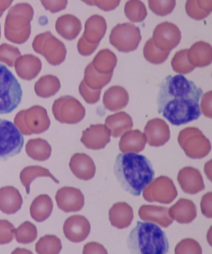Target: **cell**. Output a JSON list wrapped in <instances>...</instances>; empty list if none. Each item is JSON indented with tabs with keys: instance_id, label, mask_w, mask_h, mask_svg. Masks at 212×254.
I'll use <instances>...</instances> for the list:
<instances>
[{
	"instance_id": "54",
	"label": "cell",
	"mask_w": 212,
	"mask_h": 254,
	"mask_svg": "<svg viewBox=\"0 0 212 254\" xmlns=\"http://www.w3.org/2000/svg\"><path fill=\"white\" fill-rule=\"evenodd\" d=\"M0 38H1V26H0Z\"/></svg>"
},
{
	"instance_id": "50",
	"label": "cell",
	"mask_w": 212,
	"mask_h": 254,
	"mask_svg": "<svg viewBox=\"0 0 212 254\" xmlns=\"http://www.w3.org/2000/svg\"><path fill=\"white\" fill-rule=\"evenodd\" d=\"M212 192L205 194L202 197L201 203L202 213L208 218H212Z\"/></svg>"
},
{
	"instance_id": "47",
	"label": "cell",
	"mask_w": 212,
	"mask_h": 254,
	"mask_svg": "<svg viewBox=\"0 0 212 254\" xmlns=\"http://www.w3.org/2000/svg\"><path fill=\"white\" fill-rule=\"evenodd\" d=\"M102 90H93L88 88L82 80L79 85L80 94L88 104H95L100 100Z\"/></svg>"
},
{
	"instance_id": "49",
	"label": "cell",
	"mask_w": 212,
	"mask_h": 254,
	"mask_svg": "<svg viewBox=\"0 0 212 254\" xmlns=\"http://www.w3.org/2000/svg\"><path fill=\"white\" fill-rule=\"evenodd\" d=\"M68 3V1H41L46 10L51 11L52 13L63 10L66 8Z\"/></svg>"
},
{
	"instance_id": "34",
	"label": "cell",
	"mask_w": 212,
	"mask_h": 254,
	"mask_svg": "<svg viewBox=\"0 0 212 254\" xmlns=\"http://www.w3.org/2000/svg\"><path fill=\"white\" fill-rule=\"evenodd\" d=\"M61 85L60 80L56 76L47 75L42 76L34 85V91L38 97L48 98L55 95Z\"/></svg>"
},
{
	"instance_id": "27",
	"label": "cell",
	"mask_w": 212,
	"mask_h": 254,
	"mask_svg": "<svg viewBox=\"0 0 212 254\" xmlns=\"http://www.w3.org/2000/svg\"><path fill=\"white\" fill-rule=\"evenodd\" d=\"M169 214L177 223L189 224L196 218V206L189 199L181 198L169 209Z\"/></svg>"
},
{
	"instance_id": "4",
	"label": "cell",
	"mask_w": 212,
	"mask_h": 254,
	"mask_svg": "<svg viewBox=\"0 0 212 254\" xmlns=\"http://www.w3.org/2000/svg\"><path fill=\"white\" fill-rule=\"evenodd\" d=\"M34 9L28 3H18L9 9L4 23V36L11 43H25L31 35Z\"/></svg>"
},
{
	"instance_id": "48",
	"label": "cell",
	"mask_w": 212,
	"mask_h": 254,
	"mask_svg": "<svg viewBox=\"0 0 212 254\" xmlns=\"http://www.w3.org/2000/svg\"><path fill=\"white\" fill-rule=\"evenodd\" d=\"M89 5H95L105 11H112L119 6L120 1H83Z\"/></svg>"
},
{
	"instance_id": "30",
	"label": "cell",
	"mask_w": 212,
	"mask_h": 254,
	"mask_svg": "<svg viewBox=\"0 0 212 254\" xmlns=\"http://www.w3.org/2000/svg\"><path fill=\"white\" fill-rule=\"evenodd\" d=\"M146 138L140 130H130L122 135L119 142L121 152L139 153L144 149Z\"/></svg>"
},
{
	"instance_id": "41",
	"label": "cell",
	"mask_w": 212,
	"mask_h": 254,
	"mask_svg": "<svg viewBox=\"0 0 212 254\" xmlns=\"http://www.w3.org/2000/svg\"><path fill=\"white\" fill-rule=\"evenodd\" d=\"M170 53L162 51L154 46L152 38L145 44L143 55L145 59L149 63L159 65L164 63L168 58Z\"/></svg>"
},
{
	"instance_id": "28",
	"label": "cell",
	"mask_w": 212,
	"mask_h": 254,
	"mask_svg": "<svg viewBox=\"0 0 212 254\" xmlns=\"http://www.w3.org/2000/svg\"><path fill=\"white\" fill-rule=\"evenodd\" d=\"M55 27L57 33L68 41H72L77 38L82 28L79 19L72 14L59 17Z\"/></svg>"
},
{
	"instance_id": "12",
	"label": "cell",
	"mask_w": 212,
	"mask_h": 254,
	"mask_svg": "<svg viewBox=\"0 0 212 254\" xmlns=\"http://www.w3.org/2000/svg\"><path fill=\"white\" fill-rule=\"evenodd\" d=\"M142 191L144 199L150 203L157 202L169 204L178 195L173 181L165 176L152 180Z\"/></svg>"
},
{
	"instance_id": "11",
	"label": "cell",
	"mask_w": 212,
	"mask_h": 254,
	"mask_svg": "<svg viewBox=\"0 0 212 254\" xmlns=\"http://www.w3.org/2000/svg\"><path fill=\"white\" fill-rule=\"evenodd\" d=\"M53 113L58 122L75 125L83 120L86 112L79 101L71 96L67 95L54 101Z\"/></svg>"
},
{
	"instance_id": "16",
	"label": "cell",
	"mask_w": 212,
	"mask_h": 254,
	"mask_svg": "<svg viewBox=\"0 0 212 254\" xmlns=\"http://www.w3.org/2000/svg\"><path fill=\"white\" fill-rule=\"evenodd\" d=\"M144 132L146 143L152 147L162 146L169 141L171 137L169 125L160 118L149 120L144 127Z\"/></svg>"
},
{
	"instance_id": "8",
	"label": "cell",
	"mask_w": 212,
	"mask_h": 254,
	"mask_svg": "<svg viewBox=\"0 0 212 254\" xmlns=\"http://www.w3.org/2000/svg\"><path fill=\"white\" fill-rule=\"evenodd\" d=\"M34 51L45 58L51 65L58 66L64 63L67 55L66 46L51 32L38 34L32 44Z\"/></svg>"
},
{
	"instance_id": "46",
	"label": "cell",
	"mask_w": 212,
	"mask_h": 254,
	"mask_svg": "<svg viewBox=\"0 0 212 254\" xmlns=\"http://www.w3.org/2000/svg\"><path fill=\"white\" fill-rule=\"evenodd\" d=\"M14 226L7 220H0V244L4 245L13 241L14 237Z\"/></svg>"
},
{
	"instance_id": "37",
	"label": "cell",
	"mask_w": 212,
	"mask_h": 254,
	"mask_svg": "<svg viewBox=\"0 0 212 254\" xmlns=\"http://www.w3.org/2000/svg\"><path fill=\"white\" fill-rule=\"evenodd\" d=\"M186 10L187 15L196 20L206 18L212 11V1H194L186 2Z\"/></svg>"
},
{
	"instance_id": "15",
	"label": "cell",
	"mask_w": 212,
	"mask_h": 254,
	"mask_svg": "<svg viewBox=\"0 0 212 254\" xmlns=\"http://www.w3.org/2000/svg\"><path fill=\"white\" fill-rule=\"evenodd\" d=\"M91 230L90 222L85 216L74 215L69 218L64 223V235L72 243H79L85 241Z\"/></svg>"
},
{
	"instance_id": "44",
	"label": "cell",
	"mask_w": 212,
	"mask_h": 254,
	"mask_svg": "<svg viewBox=\"0 0 212 254\" xmlns=\"http://www.w3.org/2000/svg\"><path fill=\"white\" fill-rule=\"evenodd\" d=\"M148 3L150 9L155 14L159 16H165L171 14L176 5V1L174 0H149Z\"/></svg>"
},
{
	"instance_id": "24",
	"label": "cell",
	"mask_w": 212,
	"mask_h": 254,
	"mask_svg": "<svg viewBox=\"0 0 212 254\" xmlns=\"http://www.w3.org/2000/svg\"><path fill=\"white\" fill-rule=\"evenodd\" d=\"M134 213L132 206L125 202L113 204L109 211L111 224L118 229L127 228L132 224Z\"/></svg>"
},
{
	"instance_id": "5",
	"label": "cell",
	"mask_w": 212,
	"mask_h": 254,
	"mask_svg": "<svg viewBox=\"0 0 212 254\" xmlns=\"http://www.w3.org/2000/svg\"><path fill=\"white\" fill-rule=\"evenodd\" d=\"M23 90L13 73L0 64V115L9 114L20 104Z\"/></svg>"
},
{
	"instance_id": "38",
	"label": "cell",
	"mask_w": 212,
	"mask_h": 254,
	"mask_svg": "<svg viewBox=\"0 0 212 254\" xmlns=\"http://www.w3.org/2000/svg\"><path fill=\"white\" fill-rule=\"evenodd\" d=\"M63 248L61 239L54 235L43 237L36 244V252L39 254H58Z\"/></svg>"
},
{
	"instance_id": "52",
	"label": "cell",
	"mask_w": 212,
	"mask_h": 254,
	"mask_svg": "<svg viewBox=\"0 0 212 254\" xmlns=\"http://www.w3.org/2000/svg\"><path fill=\"white\" fill-rule=\"evenodd\" d=\"M83 254H107V251L101 244L90 243L84 246Z\"/></svg>"
},
{
	"instance_id": "3",
	"label": "cell",
	"mask_w": 212,
	"mask_h": 254,
	"mask_svg": "<svg viewBox=\"0 0 212 254\" xmlns=\"http://www.w3.org/2000/svg\"><path fill=\"white\" fill-rule=\"evenodd\" d=\"M131 253L139 254H165L168 253L169 244L161 228L148 222H137L127 238Z\"/></svg>"
},
{
	"instance_id": "10",
	"label": "cell",
	"mask_w": 212,
	"mask_h": 254,
	"mask_svg": "<svg viewBox=\"0 0 212 254\" xmlns=\"http://www.w3.org/2000/svg\"><path fill=\"white\" fill-rule=\"evenodd\" d=\"M142 37L139 28L132 23L118 24L110 35V43L118 51L128 53L137 49Z\"/></svg>"
},
{
	"instance_id": "19",
	"label": "cell",
	"mask_w": 212,
	"mask_h": 254,
	"mask_svg": "<svg viewBox=\"0 0 212 254\" xmlns=\"http://www.w3.org/2000/svg\"><path fill=\"white\" fill-rule=\"evenodd\" d=\"M177 181L182 190L187 194H196L205 189L203 177L196 168L186 167L182 169Z\"/></svg>"
},
{
	"instance_id": "33",
	"label": "cell",
	"mask_w": 212,
	"mask_h": 254,
	"mask_svg": "<svg viewBox=\"0 0 212 254\" xmlns=\"http://www.w3.org/2000/svg\"><path fill=\"white\" fill-rule=\"evenodd\" d=\"M52 148L47 140L37 138L29 140L26 145L27 155L32 159L43 162L51 157Z\"/></svg>"
},
{
	"instance_id": "35",
	"label": "cell",
	"mask_w": 212,
	"mask_h": 254,
	"mask_svg": "<svg viewBox=\"0 0 212 254\" xmlns=\"http://www.w3.org/2000/svg\"><path fill=\"white\" fill-rule=\"evenodd\" d=\"M49 177L56 184H59L58 180L56 179L50 171L45 168L40 166H29L24 168L20 174V181L26 189L27 194L30 193L31 184L38 177Z\"/></svg>"
},
{
	"instance_id": "29",
	"label": "cell",
	"mask_w": 212,
	"mask_h": 254,
	"mask_svg": "<svg viewBox=\"0 0 212 254\" xmlns=\"http://www.w3.org/2000/svg\"><path fill=\"white\" fill-rule=\"evenodd\" d=\"M105 126L110 130L111 135L117 138L132 129L133 122L127 113L120 112L108 116L105 120Z\"/></svg>"
},
{
	"instance_id": "21",
	"label": "cell",
	"mask_w": 212,
	"mask_h": 254,
	"mask_svg": "<svg viewBox=\"0 0 212 254\" xmlns=\"http://www.w3.org/2000/svg\"><path fill=\"white\" fill-rule=\"evenodd\" d=\"M17 75L23 80L30 81L40 73L42 63L38 57L32 54L20 56L14 64Z\"/></svg>"
},
{
	"instance_id": "22",
	"label": "cell",
	"mask_w": 212,
	"mask_h": 254,
	"mask_svg": "<svg viewBox=\"0 0 212 254\" xmlns=\"http://www.w3.org/2000/svg\"><path fill=\"white\" fill-rule=\"evenodd\" d=\"M139 216L141 220L152 222L166 228L173 223V219L170 216L169 208L154 205H143L140 207Z\"/></svg>"
},
{
	"instance_id": "6",
	"label": "cell",
	"mask_w": 212,
	"mask_h": 254,
	"mask_svg": "<svg viewBox=\"0 0 212 254\" xmlns=\"http://www.w3.org/2000/svg\"><path fill=\"white\" fill-rule=\"evenodd\" d=\"M14 123L21 134L26 135L41 134L48 130L51 125L47 110L38 105L18 113Z\"/></svg>"
},
{
	"instance_id": "42",
	"label": "cell",
	"mask_w": 212,
	"mask_h": 254,
	"mask_svg": "<svg viewBox=\"0 0 212 254\" xmlns=\"http://www.w3.org/2000/svg\"><path fill=\"white\" fill-rule=\"evenodd\" d=\"M187 53H188V49L179 51L172 58L171 66L176 72L188 74L194 70V66L189 63Z\"/></svg>"
},
{
	"instance_id": "32",
	"label": "cell",
	"mask_w": 212,
	"mask_h": 254,
	"mask_svg": "<svg viewBox=\"0 0 212 254\" xmlns=\"http://www.w3.org/2000/svg\"><path fill=\"white\" fill-rule=\"evenodd\" d=\"M117 61V56L110 49H105L98 52L91 63L97 72L108 75L113 73Z\"/></svg>"
},
{
	"instance_id": "23",
	"label": "cell",
	"mask_w": 212,
	"mask_h": 254,
	"mask_svg": "<svg viewBox=\"0 0 212 254\" xmlns=\"http://www.w3.org/2000/svg\"><path fill=\"white\" fill-rule=\"evenodd\" d=\"M23 200L18 189L7 186L0 189V211L13 214L21 209Z\"/></svg>"
},
{
	"instance_id": "51",
	"label": "cell",
	"mask_w": 212,
	"mask_h": 254,
	"mask_svg": "<svg viewBox=\"0 0 212 254\" xmlns=\"http://www.w3.org/2000/svg\"><path fill=\"white\" fill-rule=\"evenodd\" d=\"M212 91H210V92L204 95L201 102L202 113H203V114L206 116V117L209 118H212Z\"/></svg>"
},
{
	"instance_id": "7",
	"label": "cell",
	"mask_w": 212,
	"mask_h": 254,
	"mask_svg": "<svg viewBox=\"0 0 212 254\" xmlns=\"http://www.w3.org/2000/svg\"><path fill=\"white\" fill-rule=\"evenodd\" d=\"M177 140L185 154L191 159H202L211 151V142L198 128L187 127L182 130Z\"/></svg>"
},
{
	"instance_id": "9",
	"label": "cell",
	"mask_w": 212,
	"mask_h": 254,
	"mask_svg": "<svg viewBox=\"0 0 212 254\" xmlns=\"http://www.w3.org/2000/svg\"><path fill=\"white\" fill-rule=\"evenodd\" d=\"M23 135L13 123L0 119V160H6L21 152Z\"/></svg>"
},
{
	"instance_id": "39",
	"label": "cell",
	"mask_w": 212,
	"mask_h": 254,
	"mask_svg": "<svg viewBox=\"0 0 212 254\" xmlns=\"http://www.w3.org/2000/svg\"><path fill=\"white\" fill-rule=\"evenodd\" d=\"M125 13L127 18L133 23H141L147 15L146 6L142 1L137 0L127 2L125 6Z\"/></svg>"
},
{
	"instance_id": "26",
	"label": "cell",
	"mask_w": 212,
	"mask_h": 254,
	"mask_svg": "<svg viewBox=\"0 0 212 254\" xmlns=\"http://www.w3.org/2000/svg\"><path fill=\"white\" fill-rule=\"evenodd\" d=\"M189 63L196 67H205L212 62V48L211 44L204 41L197 42L188 49Z\"/></svg>"
},
{
	"instance_id": "13",
	"label": "cell",
	"mask_w": 212,
	"mask_h": 254,
	"mask_svg": "<svg viewBox=\"0 0 212 254\" xmlns=\"http://www.w3.org/2000/svg\"><path fill=\"white\" fill-rule=\"evenodd\" d=\"M181 32L174 23L164 22L156 27L152 40L154 46L160 50L171 53L181 41Z\"/></svg>"
},
{
	"instance_id": "14",
	"label": "cell",
	"mask_w": 212,
	"mask_h": 254,
	"mask_svg": "<svg viewBox=\"0 0 212 254\" xmlns=\"http://www.w3.org/2000/svg\"><path fill=\"white\" fill-rule=\"evenodd\" d=\"M56 200L59 208L66 213L79 211L85 204L82 192L73 187H65L59 189Z\"/></svg>"
},
{
	"instance_id": "43",
	"label": "cell",
	"mask_w": 212,
	"mask_h": 254,
	"mask_svg": "<svg viewBox=\"0 0 212 254\" xmlns=\"http://www.w3.org/2000/svg\"><path fill=\"white\" fill-rule=\"evenodd\" d=\"M21 56L18 48L4 43L0 46V62L13 67L15 62Z\"/></svg>"
},
{
	"instance_id": "53",
	"label": "cell",
	"mask_w": 212,
	"mask_h": 254,
	"mask_svg": "<svg viewBox=\"0 0 212 254\" xmlns=\"http://www.w3.org/2000/svg\"><path fill=\"white\" fill-rule=\"evenodd\" d=\"M13 1H0V18L3 15L4 11L8 8Z\"/></svg>"
},
{
	"instance_id": "1",
	"label": "cell",
	"mask_w": 212,
	"mask_h": 254,
	"mask_svg": "<svg viewBox=\"0 0 212 254\" xmlns=\"http://www.w3.org/2000/svg\"><path fill=\"white\" fill-rule=\"evenodd\" d=\"M203 90L184 76L168 75L159 85L157 110L172 125L187 124L199 119V101Z\"/></svg>"
},
{
	"instance_id": "31",
	"label": "cell",
	"mask_w": 212,
	"mask_h": 254,
	"mask_svg": "<svg viewBox=\"0 0 212 254\" xmlns=\"http://www.w3.org/2000/svg\"><path fill=\"white\" fill-rule=\"evenodd\" d=\"M53 202L48 194H41L34 199L30 207V214L34 221L41 223L51 215Z\"/></svg>"
},
{
	"instance_id": "40",
	"label": "cell",
	"mask_w": 212,
	"mask_h": 254,
	"mask_svg": "<svg viewBox=\"0 0 212 254\" xmlns=\"http://www.w3.org/2000/svg\"><path fill=\"white\" fill-rule=\"evenodd\" d=\"M14 233L16 241L23 244L33 243L38 236L36 226L29 221L24 222L18 228L14 229Z\"/></svg>"
},
{
	"instance_id": "36",
	"label": "cell",
	"mask_w": 212,
	"mask_h": 254,
	"mask_svg": "<svg viewBox=\"0 0 212 254\" xmlns=\"http://www.w3.org/2000/svg\"><path fill=\"white\" fill-rule=\"evenodd\" d=\"M113 76V73L103 75L98 73L93 68L92 63H90L85 68L84 72V81L86 85L93 90H102L110 83Z\"/></svg>"
},
{
	"instance_id": "17",
	"label": "cell",
	"mask_w": 212,
	"mask_h": 254,
	"mask_svg": "<svg viewBox=\"0 0 212 254\" xmlns=\"http://www.w3.org/2000/svg\"><path fill=\"white\" fill-rule=\"evenodd\" d=\"M110 131L102 124L92 125L83 130L80 141L87 149L100 150L104 149L110 142Z\"/></svg>"
},
{
	"instance_id": "2",
	"label": "cell",
	"mask_w": 212,
	"mask_h": 254,
	"mask_svg": "<svg viewBox=\"0 0 212 254\" xmlns=\"http://www.w3.org/2000/svg\"><path fill=\"white\" fill-rule=\"evenodd\" d=\"M113 171L122 188L135 196L141 194L155 175L150 160L144 155L136 153L118 154Z\"/></svg>"
},
{
	"instance_id": "18",
	"label": "cell",
	"mask_w": 212,
	"mask_h": 254,
	"mask_svg": "<svg viewBox=\"0 0 212 254\" xmlns=\"http://www.w3.org/2000/svg\"><path fill=\"white\" fill-rule=\"evenodd\" d=\"M107 22L103 16L95 14L90 17L85 24L84 33L80 39L90 45L98 48L107 31Z\"/></svg>"
},
{
	"instance_id": "25",
	"label": "cell",
	"mask_w": 212,
	"mask_h": 254,
	"mask_svg": "<svg viewBox=\"0 0 212 254\" xmlns=\"http://www.w3.org/2000/svg\"><path fill=\"white\" fill-rule=\"evenodd\" d=\"M129 102V95L125 88L113 86L103 95V103L106 109L110 112H118L127 107Z\"/></svg>"
},
{
	"instance_id": "20",
	"label": "cell",
	"mask_w": 212,
	"mask_h": 254,
	"mask_svg": "<svg viewBox=\"0 0 212 254\" xmlns=\"http://www.w3.org/2000/svg\"><path fill=\"white\" fill-rule=\"evenodd\" d=\"M69 167L73 174L82 181H90L95 176V163L89 155L83 153H76L73 155L69 162Z\"/></svg>"
},
{
	"instance_id": "45",
	"label": "cell",
	"mask_w": 212,
	"mask_h": 254,
	"mask_svg": "<svg viewBox=\"0 0 212 254\" xmlns=\"http://www.w3.org/2000/svg\"><path fill=\"white\" fill-rule=\"evenodd\" d=\"M202 253V249L197 241L192 239H184L177 244L175 249V254H196Z\"/></svg>"
}]
</instances>
